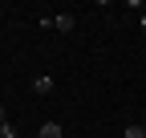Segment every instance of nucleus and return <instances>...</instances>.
I'll return each mask as SVG.
<instances>
[{"instance_id":"obj_5","label":"nucleus","mask_w":146,"mask_h":138,"mask_svg":"<svg viewBox=\"0 0 146 138\" xmlns=\"http://www.w3.org/2000/svg\"><path fill=\"white\" fill-rule=\"evenodd\" d=\"M0 138H16V126H8V122H4V126H0Z\"/></svg>"},{"instance_id":"obj_4","label":"nucleus","mask_w":146,"mask_h":138,"mask_svg":"<svg viewBox=\"0 0 146 138\" xmlns=\"http://www.w3.org/2000/svg\"><path fill=\"white\" fill-rule=\"evenodd\" d=\"M126 138H146V126L134 122V126H126Z\"/></svg>"},{"instance_id":"obj_3","label":"nucleus","mask_w":146,"mask_h":138,"mask_svg":"<svg viewBox=\"0 0 146 138\" xmlns=\"http://www.w3.org/2000/svg\"><path fill=\"white\" fill-rule=\"evenodd\" d=\"M33 90H36V94H49V90H53V77H36Z\"/></svg>"},{"instance_id":"obj_2","label":"nucleus","mask_w":146,"mask_h":138,"mask_svg":"<svg viewBox=\"0 0 146 138\" xmlns=\"http://www.w3.org/2000/svg\"><path fill=\"white\" fill-rule=\"evenodd\" d=\"M41 138H61V126H57V122H45V126H41Z\"/></svg>"},{"instance_id":"obj_1","label":"nucleus","mask_w":146,"mask_h":138,"mask_svg":"<svg viewBox=\"0 0 146 138\" xmlns=\"http://www.w3.org/2000/svg\"><path fill=\"white\" fill-rule=\"evenodd\" d=\"M53 29H57V33H73V16H69V12L53 16Z\"/></svg>"},{"instance_id":"obj_7","label":"nucleus","mask_w":146,"mask_h":138,"mask_svg":"<svg viewBox=\"0 0 146 138\" xmlns=\"http://www.w3.org/2000/svg\"><path fill=\"white\" fill-rule=\"evenodd\" d=\"M142 126H146V122H142Z\"/></svg>"},{"instance_id":"obj_6","label":"nucleus","mask_w":146,"mask_h":138,"mask_svg":"<svg viewBox=\"0 0 146 138\" xmlns=\"http://www.w3.org/2000/svg\"><path fill=\"white\" fill-rule=\"evenodd\" d=\"M4 122H8V118H4V106H0V126H4Z\"/></svg>"}]
</instances>
